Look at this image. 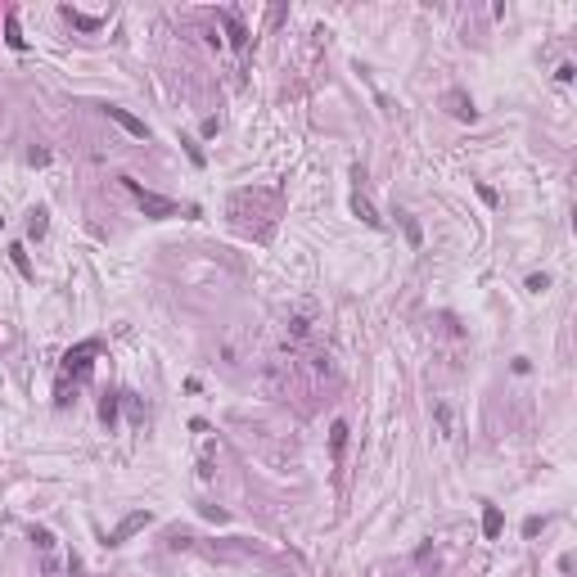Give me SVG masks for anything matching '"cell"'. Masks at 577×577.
Instances as JSON below:
<instances>
[{
	"label": "cell",
	"mask_w": 577,
	"mask_h": 577,
	"mask_svg": "<svg viewBox=\"0 0 577 577\" xmlns=\"http://www.w3.org/2000/svg\"><path fill=\"white\" fill-rule=\"evenodd\" d=\"M122 185L136 194V203L144 208V217H153V221H167V217H176V203L171 199H162V194H153V190H144L136 176H122Z\"/></svg>",
	"instance_id": "obj_1"
},
{
	"label": "cell",
	"mask_w": 577,
	"mask_h": 577,
	"mask_svg": "<svg viewBox=\"0 0 577 577\" xmlns=\"http://www.w3.org/2000/svg\"><path fill=\"white\" fill-rule=\"evenodd\" d=\"M149 509H136V514H127V518H122V523L118 528H113V537H109V546H118V541H127V537L131 532H140V528H149Z\"/></svg>",
	"instance_id": "obj_2"
},
{
	"label": "cell",
	"mask_w": 577,
	"mask_h": 577,
	"mask_svg": "<svg viewBox=\"0 0 577 577\" xmlns=\"http://www.w3.org/2000/svg\"><path fill=\"white\" fill-rule=\"evenodd\" d=\"M95 352H100L95 343H82V348H72L68 357H63V370H68V374H91V357H95Z\"/></svg>",
	"instance_id": "obj_3"
},
{
	"label": "cell",
	"mask_w": 577,
	"mask_h": 577,
	"mask_svg": "<svg viewBox=\"0 0 577 577\" xmlns=\"http://www.w3.org/2000/svg\"><path fill=\"white\" fill-rule=\"evenodd\" d=\"M104 113H109V118H113V122H118V127H122V131H131V136H136V140H144V136H149V127H144V122H140V118H131V113H127V109H113V104H109V109H104Z\"/></svg>",
	"instance_id": "obj_4"
},
{
	"label": "cell",
	"mask_w": 577,
	"mask_h": 577,
	"mask_svg": "<svg viewBox=\"0 0 577 577\" xmlns=\"http://www.w3.org/2000/svg\"><path fill=\"white\" fill-rule=\"evenodd\" d=\"M433 420H438L442 438H456V410H451V401H438V406H433Z\"/></svg>",
	"instance_id": "obj_5"
},
{
	"label": "cell",
	"mask_w": 577,
	"mask_h": 577,
	"mask_svg": "<svg viewBox=\"0 0 577 577\" xmlns=\"http://www.w3.org/2000/svg\"><path fill=\"white\" fill-rule=\"evenodd\" d=\"M32 541H36V551L45 555V569L54 573V537L45 532V528H32Z\"/></svg>",
	"instance_id": "obj_6"
},
{
	"label": "cell",
	"mask_w": 577,
	"mask_h": 577,
	"mask_svg": "<svg viewBox=\"0 0 577 577\" xmlns=\"http://www.w3.org/2000/svg\"><path fill=\"white\" fill-rule=\"evenodd\" d=\"M352 213H357V217L365 221V226H374V230H379V226H383V217H374V208H370V199H361V194H352Z\"/></svg>",
	"instance_id": "obj_7"
},
{
	"label": "cell",
	"mask_w": 577,
	"mask_h": 577,
	"mask_svg": "<svg viewBox=\"0 0 577 577\" xmlns=\"http://www.w3.org/2000/svg\"><path fill=\"white\" fill-rule=\"evenodd\" d=\"M483 532L487 537H501V509H496V505L483 509Z\"/></svg>",
	"instance_id": "obj_8"
},
{
	"label": "cell",
	"mask_w": 577,
	"mask_h": 577,
	"mask_svg": "<svg viewBox=\"0 0 577 577\" xmlns=\"http://www.w3.org/2000/svg\"><path fill=\"white\" fill-rule=\"evenodd\" d=\"M226 32H230V41H235L239 50H244V45H248V32H244V23H239L235 14H226Z\"/></svg>",
	"instance_id": "obj_9"
},
{
	"label": "cell",
	"mask_w": 577,
	"mask_h": 577,
	"mask_svg": "<svg viewBox=\"0 0 577 577\" xmlns=\"http://www.w3.org/2000/svg\"><path fill=\"white\" fill-rule=\"evenodd\" d=\"M9 257H14L18 275H27V280H32V262H27V248H23V244H14V248H9Z\"/></svg>",
	"instance_id": "obj_10"
},
{
	"label": "cell",
	"mask_w": 577,
	"mask_h": 577,
	"mask_svg": "<svg viewBox=\"0 0 577 577\" xmlns=\"http://www.w3.org/2000/svg\"><path fill=\"white\" fill-rule=\"evenodd\" d=\"M451 104H456V118H469V122H474V104H469L460 91H451Z\"/></svg>",
	"instance_id": "obj_11"
},
{
	"label": "cell",
	"mask_w": 577,
	"mask_h": 577,
	"mask_svg": "<svg viewBox=\"0 0 577 577\" xmlns=\"http://www.w3.org/2000/svg\"><path fill=\"white\" fill-rule=\"evenodd\" d=\"M63 18H68V23H77V27H82V32H95V27H100V18H86V14H72V9H63Z\"/></svg>",
	"instance_id": "obj_12"
},
{
	"label": "cell",
	"mask_w": 577,
	"mask_h": 577,
	"mask_svg": "<svg viewBox=\"0 0 577 577\" xmlns=\"http://www.w3.org/2000/svg\"><path fill=\"white\" fill-rule=\"evenodd\" d=\"M343 442H348V424L339 420V424H334V456H343Z\"/></svg>",
	"instance_id": "obj_13"
},
{
	"label": "cell",
	"mask_w": 577,
	"mask_h": 577,
	"mask_svg": "<svg viewBox=\"0 0 577 577\" xmlns=\"http://www.w3.org/2000/svg\"><path fill=\"white\" fill-rule=\"evenodd\" d=\"M9 45H14V50H23V36H18V18L9 14Z\"/></svg>",
	"instance_id": "obj_14"
},
{
	"label": "cell",
	"mask_w": 577,
	"mask_h": 577,
	"mask_svg": "<svg viewBox=\"0 0 577 577\" xmlns=\"http://www.w3.org/2000/svg\"><path fill=\"white\" fill-rule=\"evenodd\" d=\"M546 284H551V280H546V275H528V288H532V293H541Z\"/></svg>",
	"instance_id": "obj_15"
},
{
	"label": "cell",
	"mask_w": 577,
	"mask_h": 577,
	"mask_svg": "<svg viewBox=\"0 0 577 577\" xmlns=\"http://www.w3.org/2000/svg\"><path fill=\"white\" fill-rule=\"evenodd\" d=\"M0 226H5V217H0Z\"/></svg>",
	"instance_id": "obj_16"
}]
</instances>
